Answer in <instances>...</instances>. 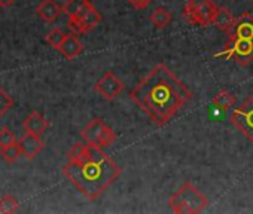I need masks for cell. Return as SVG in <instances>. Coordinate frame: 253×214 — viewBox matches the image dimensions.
<instances>
[{"instance_id": "9a60e30c", "label": "cell", "mask_w": 253, "mask_h": 214, "mask_svg": "<svg viewBox=\"0 0 253 214\" xmlns=\"http://www.w3.org/2000/svg\"><path fill=\"white\" fill-rule=\"evenodd\" d=\"M235 20H237V18L232 15V12H231L228 8L220 6V8L217 9V12H216V17H214L211 26H214L216 29H219V30L223 32V33H228V35H229V33L232 32V29H234Z\"/></svg>"}, {"instance_id": "7c38bea8", "label": "cell", "mask_w": 253, "mask_h": 214, "mask_svg": "<svg viewBox=\"0 0 253 214\" xmlns=\"http://www.w3.org/2000/svg\"><path fill=\"white\" fill-rule=\"evenodd\" d=\"M61 55H64L67 60H73V58H76L78 55H81L82 54V51H84V43L78 39V36L76 35H67L66 36V39L63 40V43L58 46V49H57Z\"/></svg>"}, {"instance_id": "ffe728a7", "label": "cell", "mask_w": 253, "mask_h": 214, "mask_svg": "<svg viewBox=\"0 0 253 214\" xmlns=\"http://www.w3.org/2000/svg\"><path fill=\"white\" fill-rule=\"evenodd\" d=\"M17 210H18V201L14 196L5 195L0 198V213L11 214V213H15Z\"/></svg>"}, {"instance_id": "6da1fadb", "label": "cell", "mask_w": 253, "mask_h": 214, "mask_svg": "<svg viewBox=\"0 0 253 214\" xmlns=\"http://www.w3.org/2000/svg\"><path fill=\"white\" fill-rule=\"evenodd\" d=\"M130 100L154 125H167L192 98L191 89L164 64H157L128 92Z\"/></svg>"}, {"instance_id": "5bb4252c", "label": "cell", "mask_w": 253, "mask_h": 214, "mask_svg": "<svg viewBox=\"0 0 253 214\" xmlns=\"http://www.w3.org/2000/svg\"><path fill=\"white\" fill-rule=\"evenodd\" d=\"M61 12H63V8L55 2V0H43V2H41V5L36 8V14L45 23H54L60 17Z\"/></svg>"}, {"instance_id": "277c9868", "label": "cell", "mask_w": 253, "mask_h": 214, "mask_svg": "<svg viewBox=\"0 0 253 214\" xmlns=\"http://www.w3.org/2000/svg\"><path fill=\"white\" fill-rule=\"evenodd\" d=\"M217 9L213 0H188L183 8V17L192 26L209 27L213 24Z\"/></svg>"}, {"instance_id": "4fadbf2b", "label": "cell", "mask_w": 253, "mask_h": 214, "mask_svg": "<svg viewBox=\"0 0 253 214\" xmlns=\"http://www.w3.org/2000/svg\"><path fill=\"white\" fill-rule=\"evenodd\" d=\"M48 127H49V122L39 112H32L23 122L24 131L30 134H36V136H41L42 133H45Z\"/></svg>"}, {"instance_id": "30bf717a", "label": "cell", "mask_w": 253, "mask_h": 214, "mask_svg": "<svg viewBox=\"0 0 253 214\" xmlns=\"http://www.w3.org/2000/svg\"><path fill=\"white\" fill-rule=\"evenodd\" d=\"M18 146H20L23 156H26L27 159H35L41 153V150L45 147V143L39 136L26 133L24 137L18 142Z\"/></svg>"}, {"instance_id": "603a6c76", "label": "cell", "mask_w": 253, "mask_h": 214, "mask_svg": "<svg viewBox=\"0 0 253 214\" xmlns=\"http://www.w3.org/2000/svg\"><path fill=\"white\" fill-rule=\"evenodd\" d=\"M20 155H23V153H21V150H20L18 142H17L15 144H12L11 147H8V149L2 150V156H3V159H5L8 164H12V162H15V161L20 158Z\"/></svg>"}, {"instance_id": "2e32d148", "label": "cell", "mask_w": 253, "mask_h": 214, "mask_svg": "<svg viewBox=\"0 0 253 214\" xmlns=\"http://www.w3.org/2000/svg\"><path fill=\"white\" fill-rule=\"evenodd\" d=\"M149 20H151V23L154 24L155 29L163 30V29H166V27L171 23L173 15H171V12H170L169 9L160 6V8H157V9L151 14Z\"/></svg>"}, {"instance_id": "8992f818", "label": "cell", "mask_w": 253, "mask_h": 214, "mask_svg": "<svg viewBox=\"0 0 253 214\" xmlns=\"http://www.w3.org/2000/svg\"><path fill=\"white\" fill-rule=\"evenodd\" d=\"M223 55L234 60L238 66H249L253 61V39L229 36V40L223 49Z\"/></svg>"}, {"instance_id": "5b68a950", "label": "cell", "mask_w": 253, "mask_h": 214, "mask_svg": "<svg viewBox=\"0 0 253 214\" xmlns=\"http://www.w3.org/2000/svg\"><path fill=\"white\" fill-rule=\"evenodd\" d=\"M81 136H82V139L86 143H89V144H92V146H95L98 149L109 147V146H112L116 142L115 131L110 127H107L100 118L92 119L82 130V134Z\"/></svg>"}, {"instance_id": "484cf974", "label": "cell", "mask_w": 253, "mask_h": 214, "mask_svg": "<svg viewBox=\"0 0 253 214\" xmlns=\"http://www.w3.org/2000/svg\"><path fill=\"white\" fill-rule=\"evenodd\" d=\"M252 2H253V0H252Z\"/></svg>"}, {"instance_id": "d6986e66", "label": "cell", "mask_w": 253, "mask_h": 214, "mask_svg": "<svg viewBox=\"0 0 253 214\" xmlns=\"http://www.w3.org/2000/svg\"><path fill=\"white\" fill-rule=\"evenodd\" d=\"M15 143H17L15 134L8 127H2V128H0V152L8 149V147H11Z\"/></svg>"}, {"instance_id": "44dd1931", "label": "cell", "mask_w": 253, "mask_h": 214, "mask_svg": "<svg viewBox=\"0 0 253 214\" xmlns=\"http://www.w3.org/2000/svg\"><path fill=\"white\" fill-rule=\"evenodd\" d=\"M66 36H67V35H64L58 27H55V29H52V30L46 35L45 42H46L48 45H51L52 48L58 49V46L63 43V40L66 39Z\"/></svg>"}, {"instance_id": "52a82bcc", "label": "cell", "mask_w": 253, "mask_h": 214, "mask_svg": "<svg viewBox=\"0 0 253 214\" xmlns=\"http://www.w3.org/2000/svg\"><path fill=\"white\" fill-rule=\"evenodd\" d=\"M231 122L253 143V95H250L231 115Z\"/></svg>"}, {"instance_id": "7402d4cb", "label": "cell", "mask_w": 253, "mask_h": 214, "mask_svg": "<svg viewBox=\"0 0 253 214\" xmlns=\"http://www.w3.org/2000/svg\"><path fill=\"white\" fill-rule=\"evenodd\" d=\"M14 107V100L12 97L5 92V89L0 86V116H3L6 112H9Z\"/></svg>"}, {"instance_id": "7a4b0ae2", "label": "cell", "mask_w": 253, "mask_h": 214, "mask_svg": "<svg viewBox=\"0 0 253 214\" xmlns=\"http://www.w3.org/2000/svg\"><path fill=\"white\" fill-rule=\"evenodd\" d=\"M63 173L84 196L95 201L118 180L122 168L103 149H97L84 161H69Z\"/></svg>"}, {"instance_id": "9c48e42d", "label": "cell", "mask_w": 253, "mask_h": 214, "mask_svg": "<svg viewBox=\"0 0 253 214\" xmlns=\"http://www.w3.org/2000/svg\"><path fill=\"white\" fill-rule=\"evenodd\" d=\"M124 89V83L122 80L112 71H106L95 83H94V91L106 101H113L121 91Z\"/></svg>"}, {"instance_id": "cb8c5ba5", "label": "cell", "mask_w": 253, "mask_h": 214, "mask_svg": "<svg viewBox=\"0 0 253 214\" xmlns=\"http://www.w3.org/2000/svg\"><path fill=\"white\" fill-rule=\"evenodd\" d=\"M154 0H128V3L134 8V9H146Z\"/></svg>"}, {"instance_id": "d4e9b609", "label": "cell", "mask_w": 253, "mask_h": 214, "mask_svg": "<svg viewBox=\"0 0 253 214\" xmlns=\"http://www.w3.org/2000/svg\"><path fill=\"white\" fill-rule=\"evenodd\" d=\"M14 2H15V0H0V5H2V6H11Z\"/></svg>"}, {"instance_id": "8fae6325", "label": "cell", "mask_w": 253, "mask_h": 214, "mask_svg": "<svg viewBox=\"0 0 253 214\" xmlns=\"http://www.w3.org/2000/svg\"><path fill=\"white\" fill-rule=\"evenodd\" d=\"M229 36L253 39V15L249 12H244L243 15H240L235 20L234 29L229 33Z\"/></svg>"}, {"instance_id": "ac0fdd59", "label": "cell", "mask_w": 253, "mask_h": 214, "mask_svg": "<svg viewBox=\"0 0 253 214\" xmlns=\"http://www.w3.org/2000/svg\"><path fill=\"white\" fill-rule=\"evenodd\" d=\"M235 101H237V98L231 92H228V91H220V92H217L213 97V104L217 107L219 110H228V109H231V107L235 104Z\"/></svg>"}, {"instance_id": "e0dca14e", "label": "cell", "mask_w": 253, "mask_h": 214, "mask_svg": "<svg viewBox=\"0 0 253 214\" xmlns=\"http://www.w3.org/2000/svg\"><path fill=\"white\" fill-rule=\"evenodd\" d=\"M89 5V0H67L63 6V12L67 15V18H78Z\"/></svg>"}, {"instance_id": "3957f363", "label": "cell", "mask_w": 253, "mask_h": 214, "mask_svg": "<svg viewBox=\"0 0 253 214\" xmlns=\"http://www.w3.org/2000/svg\"><path fill=\"white\" fill-rule=\"evenodd\" d=\"M176 214H198L209 205V198L201 193L191 181H185L169 199Z\"/></svg>"}, {"instance_id": "ba28073f", "label": "cell", "mask_w": 253, "mask_h": 214, "mask_svg": "<svg viewBox=\"0 0 253 214\" xmlns=\"http://www.w3.org/2000/svg\"><path fill=\"white\" fill-rule=\"evenodd\" d=\"M101 20H103L101 14L92 5H89L78 18H69L67 27L73 35L79 36L95 29L101 23Z\"/></svg>"}]
</instances>
